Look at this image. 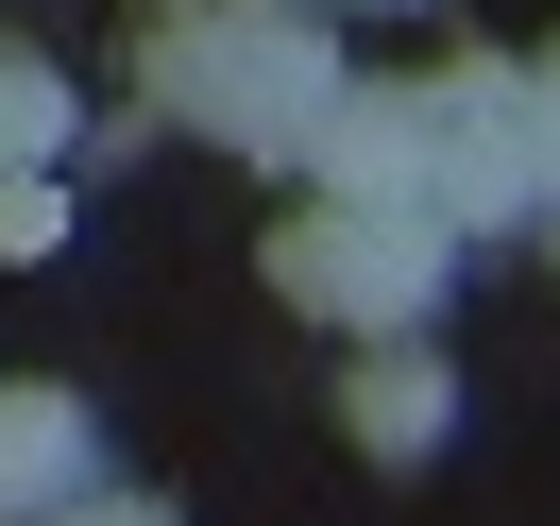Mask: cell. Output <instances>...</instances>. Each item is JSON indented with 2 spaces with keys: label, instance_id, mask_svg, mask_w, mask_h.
<instances>
[{
  "label": "cell",
  "instance_id": "1",
  "mask_svg": "<svg viewBox=\"0 0 560 526\" xmlns=\"http://www.w3.org/2000/svg\"><path fill=\"white\" fill-rule=\"evenodd\" d=\"M153 85L221 153H306V119L340 103V51L306 35V0H187V17H153Z\"/></svg>",
  "mask_w": 560,
  "mask_h": 526
},
{
  "label": "cell",
  "instance_id": "2",
  "mask_svg": "<svg viewBox=\"0 0 560 526\" xmlns=\"http://www.w3.org/2000/svg\"><path fill=\"white\" fill-rule=\"evenodd\" d=\"M442 272H458L442 221H374V204H306L272 238V289L323 306V323H357V340H424L442 323Z\"/></svg>",
  "mask_w": 560,
  "mask_h": 526
},
{
  "label": "cell",
  "instance_id": "3",
  "mask_svg": "<svg viewBox=\"0 0 560 526\" xmlns=\"http://www.w3.org/2000/svg\"><path fill=\"white\" fill-rule=\"evenodd\" d=\"M306 171H323V204L424 221V103H408V85H340V103L306 119Z\"/></svg>",
  "mask_w": 560,
  "mask_h": 526
},
{
  "label": "cell",
  "instance_id": "4",
  "mask_svg": "<svg viewBox=\"0 0 560 526\" xmlns=\"http://www.w3.org/2000/svg\"><path fill=\"white\" fill-rule=\"evenodd\" d=\"M340 442L390 458V476H424V458L458 442V374H442L424 340H374V356H357V390H340Z\"/></svg>",
  "mask_w": 560,
  "mask_h": 526
},
{
  "label": "cell",
  "instance_id": "5",
  "mask_svg": "<svg viewBox=\"0 0 560 526\" xmlns=\"http://www.w3.org/2000/svg\"><path fill=\"white\" fill-rule=\"evenodd\" d=\"M85 408L69 390H0V526H51V510H85Z\"/></svg>",
  "mask_w": 560,
  "mask_h": 526
},
{
  "label": "cell",
  "instance_id": "6",
  "mask_svg": "<svg viewBox=\"0 0 560 526\" xmlns=\"http://www.w3.org/2000/svg\"><path fill=\"white\" fill-rule=\"evenodd\" d=\"M51 137H69V85L35 35H0V171H51Z\"/></svg>",
  "mask_w": 560,
  "mask_h": 526
},
{
  "label": "cell",
  "instance_id": "7",
  "mask_svg": "<svg viewBox=\"0 0 560 526\" xmlns=\"http://www.w3.org/2000/svg\"><path fill=\"white\" fill-rule=\"evenodd\" d=\"M51 221H69V204H51V171H0V255H51Z\"/></svg>",
  "mask_w": 560,
  "mask_h": 526
},
{
  "label": "cell",
  "instance_id": "8",
  "mask_svg": "<svg viewBox=\"0 0 560 526\" xmlns=\"http://www.w3.org/2000/svg\"><path fill=\"white\" fill-rule=\"evenodd\" d=\"M51 526H171V510H51Z\"/></svg>",
  "mask_w": 560,
  "mask_h": 526
}]
</instances>
